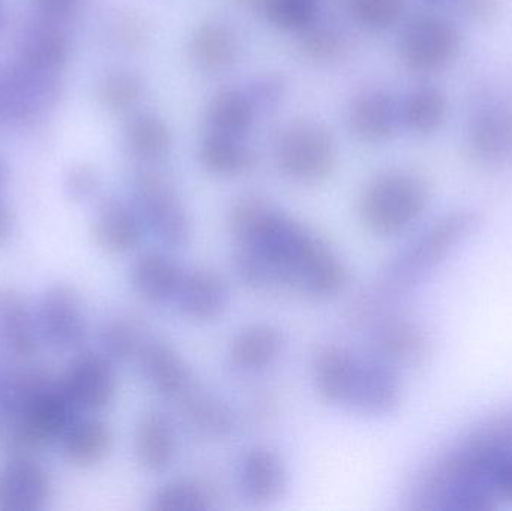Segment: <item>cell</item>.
Returning a JSON list of instances; mask_svg holds the SVG:
<instances>
[{"label": "cell", "instance_id": "44dd1931", "mask_svg": "<svg viewBox=\"0 0 512 511\" xmlns=\"http://www.w3.org/2000/svg\"><path fill=\"white\" fill-rule=\"evenodd\" d=\"M146 231V225L135 206L120 201L105 203L93 222L96 243L111 254L134 251Z\"/></svg>", "mask_w": 512, "mask_h": 511}, {"label": "cell", "instance_id": "d6986e66", "mask_svg": "<svg viewBox=\"0 0 512 511\" xmlns=\"http://www.w3.org/2000/svg\"><path fill=\"white\" fill-rule=\"evenodd\" d=\"M50 477L29 458H14L0 470V510H39L50 497Z\"/></svg>", "mask_w": 512, "mask_h": 511}, {"label": "cell", "instance_id": "d4e9b609", "mask_svg": "<svg viewBox=\"0 0 512 511\" xmlns=\"http://www.w3.org/2000/svg\"><path fill=\"white\" fill-rule=\"evenodd\" d=\"M180 401L186 422L203 437L225 440L236 431L237 416L233 408L213 393L191 389Z\"/></svg>", "mask_w": 512, "mask_h": 511}, {"label": "cell", "instance_id": "9c48e42d", "mask_svg": "<svg viewBox=\"0 0 512 511\" xmlns=\"http://www.w3.org/2000/svg\"><path fill=\"white\" fill-rule=\"evenodd\" d=\"M230 288L227 281L215 270L194 267L183 272L171 305L186 320L209 324L224 317L230 306Z\"/></svg>", "mask_w": 512, "mask_h": 511}, {"label": "cell", "instance_id": "e0dca14e", "mask_svg": "<svg viewBox=\"0 0 512 511\" xmlns=\"http://www.w3.org/2000/svg\"><path fill=\"white\" fill-rule=\"evenodd\" d=\"M285 350V335L271 323L243 327L228 344L227 360L242 374H258L273 366Z\"/></svg>", "mask_w": 512, "mask_h": 511}, {"label": "cell", "instance_id": "4fadbf2b", "mask_svg": "<svg viewBox=\"0 0 512 511\" xmlns=\"http://www.w3.org/2000/svg\"><path fill=\"white\" fill-rule=\"evenodd\" d=\"M361 359L345 345L328 344L319 348L312 362V383L319 399L333 407L349 408Z\"/></svg>", "mask_w": 512, "mask_h": 511}, {"label": "cell", "instance_id": "6da1fadb", "mask_svg": "<svg viewBox=\"0 0 512 511\" xmlns=\"http://www.w3.org/2000/svg\"><path fill=\"white\" fill-rule=\"evenodd\" d=\"M227 222L245 251V279L252 290L325 300L348 288L351 272L337 252L265 198H237Z\"/></svg>", "mask_w": 512, "mask_h": 511}, {"label": "cell", "instance_id": "277c9868", "mask_svg": "<svg viewBox=\"0 0 512 511\" xmlns=\"http://www.w3.org/2000/svg\"><path fill=\"white\" fill-rule=\"evenodd\" d=\"M462 33L450 18L433 12L412 15L399 33L400 60L418 74L445 71L459 56Z\"/></svg>", "mask_w": 512, "mask_h": 511}, {"label": "cell", "instance_id": "e575fe53", "mask_svg": "<svg viewBox=\"0 0 512 511\" xmlns=\"http://www.w3.org/2000/svg\"><path fill=\"white\" fill-rule=\"evenodd\" d=\"M143 95L141 81L129 72H114L104 78L99 87L101 101L110 110L128 111L138 104Z\"/></svg>", "mask_w": 512, "mask_h": 511}, {"label": "cell", "instance_id": "30bf717a", "mask_svg": "<svg viewBox=\"0 0 512 511\" xmlns=\"http://www.w3.org/2000/svg\"><path fill=\"white\" fill-rule=\"evenodd\" d=\"M63 386L78 411L105 410L116 393L113 362L102 353H84L69 365Z\"/></svg>", "mask_w": 512, "mask_h": 511}, {"label": "cell", "instance_id": "ba28073f", "mask_svg": "<svg viewBox=\"0 0 512 511\" xmlns=\"http://www.w3.org/2000/svg\"><path fill=\"white\" fill-rule=\"evenodd\" d=\"M466 146L483 167H502L512 161V98L492 96L472 111Z\"/></svg>", "mask_w": 512, "mask_h": 511}, {"label": "cell", "instance_id": "4316f807", "mask_svg": "<svg viewBox=\"0 0 512 511\" xmlns=\"http://www.w3.org/2000/svg\"><path fill=\"white\" fill-rule=\"evenodd\" d=\"M198 159L204 170L221 177L239 176L255 167V155L239 138L209 132L201 141Z\"/></svg>", "mask_w": 512, "mask_h": 511}, {"label": "cell", "instance_id": "52a82bcc", "mask_svg": "<svg viewBox=\"0 0 512 511\" xmlns=\"http://www.w3.org/2000/svg\"><path fill=\"white\" fill-rule=\"evenodd\" d=\"M477 225L471 213H456L439 221L426 234L415 240L396 258L390 267L391 281L396 285H408L441 263L448 252L459 245Z\"/></svg>", "mask_w": 512, "mask_h": 511}, {"label": "cell", "instance_id": "7c38bea8", "mask_svg": "<svg viewBox=\"0 0 512 511\" xmlns=\"http://www.w3.org/2000/svg\"><path fill=\"white\" fill-rule=\"evenodd\" d=\"M39 335L57 350H74L86 338V320L80 299L66 285L51 287L38 312Z\"/></svg>", "mask_w": 512, "mask_h": 511}, {"label": "cell", "instance_id": "cb8c5ba5", "mask_svg": "<svg viewBox=\"0 0 512 511\" xmlns=\"http://www.w3.org/2000/svg\"><path fill=\"white\" fill-rule=\"evenodd\" d=\"M240 44L236 33L221 21H206L189 42L192 62L207 72L225 71L236 63Z\"/></svg>", "mask_w": 512, "mask_h": 511}, {"label": "cell", "instance_id": "b9f144b4", "mask_svg": "<svg viewBox=\"0 0 512 511\" xmlns=\"http://www.w3.org/2000/svg\"><path fill=\"white\" fill-rule=\"evenodd\" d=\"M12 231V216L8 207L0 201V245L8 240Z\"/></svg>", "mask_w": 512, "mask_h": 511}, {"label": "cell", "instance_id": "603a6c76", "mask_svg": "<svg viewBox=\"0 0 512 511\" xmlns=\"http://www.w3.org/2000/svg\"><path fill=\"white\" fill-rule=\"evenodd\" d=\"M429 350V339L420 327L408 321H390L375 333L372 354L396 368L423 362Z\"/></svg>", "mask_w": 512, "mask_h": 511}, {"label": "cell", "instance_id": "5b68a950", "mask_svg": "<svg viewBox=\"0 0 512 511\" xmlns=\"http://www.w3.org/2000/svg\"><path fill=\"white\" fill-rule=\"evenodd\" d=\"M276 162L286 179L304 185L318 183L330 176L336 165V144L318 123H291L277 141Z\"/></svg>", "mask_w": 512, "mask_h": 511}, {"label": "cell", "instance_id": "74e56055", "mask_svg": "<svg viewBox=\"0 0 512 511\" xmlns=\"http://www.w3.org/2000/svg\"><path fill=\"white\" fill-rule=\"evenodd\" d=\"M460 14L475 24H492L501 15L502 0H454Z\"/></svg>", "mask_w": 512, "mask_h": 511}, {"label": "cell", "instance_id": "836d02e7", "mask_svg": "<svg viewBox=\"0 0 512 511\" xmlns=\"http://www.w3.org/2000/svg\"><path fill=\"white\" fill-rule=\"evenodd\" d=\"M261 9L280 30L304 32L315 24L318 0H262Z\"/></svg>", "mask_w": 512, "mask_h": 511}, {"label": "cell", "instance_id": "f35d334b", "mask_svg": "<svg viewBox=\"0 0 512 511\" xmlns=\"http://www.w3.org/2000/svg\"><path fill=\"white\" fill-rule=\"evenodd\" d=\"M99 179L96 171L87 165L72 168L66 177V191L74 200H86L98 189Z\"/></svg>", "mask_w": 512, "mask_h": 511}, {"label": "cell", "instance_id": "8992f818", "mask_svg": "<svg viewBox=\"0 0 512 511\" xmlns=\"http://www.w3.org/2000/svg\"><path fill=\"white\" fill-rule=\"evenodd\" d=\"M135 209L146 230L165 248H182L192 236V222L170 177L158 171L141 174L135 183Z\"/></svg>", "mask_w": 512, "mask_h": 511}, {"label": "cell", "instance_id": "ee69618b", "mask_svg": "<svg viewBox=\"0 0 512 511\" xmlns=\"http://www.w3.org/2000/svg\"><path fill=\"white\" fill-rule=\"evenodd\" d=\"M3 23H5V8H3V2L0 0V29H2Z\"/></svg>", "mask_w": 512, "mask_h": 511}, {"label": "cell", "instance_id": "1f68e13d", "mask_svg": "<svg viewBox=\"0 0 512 511\" xmlns=\"http://www.w3.org/2000/svg\"><path fill=\"white\" fill-rule=\"evenodd\" d=\"M171 132L159 117L143 114L129 123L126 143L137 158L143 161H159L171 149Z\"/></svg>", "mask_w": 512, "mask_h": 511}, {"label": "cell", "instance_id": "d590c367", "mask_svg": "<svg viewBox=\"0 0 512 511\" xmlns=\"http://www.w3.org/2000/svg\"><path fill=\"white\" fill-rule=\"evenodd\" d=\"M406 0H351V11L361 26L385 30L394 26L405 12Z\"/></svg>", "mask_w": 512, "mask_h": 511}, {"label": "cell", "instance_id": "8fae6325", "mask_svg": "<svg viewBox=\"0 0 512 511\" xmlns=\"http://www.w3.org/2000/svg\"><path fill=\"white\" fill-rule=\"evenodd\" d=\"M236 482L240 494L251 503H273L285 494L288 468L271 447H249L237 459Z\"/></svg>", "mask_w": 512, "mask_h": 511}, {"label": "cell", "instance_id": "5bb4252c", "mask_svg": "<svg viewBox=\"0 0 512 511\" xmlns=\"http://www.w3.org/2000/svg\"><path fill=\"white\" fill-rule=\"evenodd\" d=\"M400 396L396 368L373 354L363 357L349 410L364 417L388 416L396 410Z\"/></svg>", "mask_w": 512, "mask_h": 511}, {"label": "cell", "instance_id": "ffe728a7", "mask_svg": "<svg viewBox=\"0 0 512 511\" xmlns=\"http://www.w3.org/2000/svg\"><path fill=\"white\" fill-rule=\"evenodd\" d=\"M185 267L164 251H147L132 266L131 279L137 293L152 305H171Z\"/></svg>", "mask_w": 512, "mask_h": 511}, {"label": "cell", "instance_id": "d6a6232c", "mask_svg": "<svg viewBox=\"0 0 512 511\" xmlns=\"http://www.w3.org/2000/svg\"><path fill=\"white\" fill-rule=\"evenodd\" d=\"M146 339L140 327L125 318L107 321L99 333L102 354H105L111 362H128V360L137 359Z\"/></svg>", "mask_w": 512, "mask_h": 511}, {"label": "cell", "instance_id": "3957f363", "mask_svg": "<svg viewBox=\"0 0 512 511\" xmlns=\"http://www.w3.org/2000/svg\"><path fill=\"white\" fill-rule=\"evenodd\" d=\"M429 198V185L420 174L388 170L364 186L358 213L370 233L378 237H397L420 221L429 206Z\"/></svg>", "mask_w": 512, "mask_h": 511}, {"label": "cell", "instance_id": "8d00e7d4", "mask_svg": "<svg viewBox=\"0 0 512 511\" xmlns=\"http://www.w3.org/2000/svg\"><path fill=\"white\" fill-rule=\"evenodd\" d=\"M301 50L315 62H334L345 51V39L336 30L312 26L304 30Z\"/></svg>", "mask_w": 512, "mask_h": 511}, {"label": "cell", "instance_id": "ab89813d", "mask_svg": "<svg viewBox=\"0 0 512 511\" xmlns=\"http://www.w3.org/2000/svg\"><path fill=\"white\" fill-rule=\"evenodd\" d=\"M489 480L495 494L512 501V452L505 453L493 465Z\"/></svg>", "mask_w": 512, "mask_h": 511}, {"label": "cell", "instance_id": "7bdbcfd3", "mask_svg": "<svg viewBox=\"0 0 512 511\" xmlns=\"http://www.w3.org/2000/svg\"><path fill=\"white\" fill-rule=\"evenodd\" d=\"M6 179H8V168H6L5 162L0 159V191L5 186Z\"/></svg>", "mask_w": 512, "mask_h": 511}, {"label": "cell", "instance_id": "484cf974", "mask_svg": "<svg viewBox=\"0 0 512 511\" xmlns=\"http://www.w3.org/2000/svg\"><path fill=\"white\" fill-rule=\"evenodd\" d=\"M60 440L66 458L78 467L101 464L113 449V432L96 419L75 420Z\"/></svg>", "mask_w": 512, "mask_h": 511}, {"label": "cell", "instance_id": "83f0119b", "mask_svg": "<svg viewBox=\"0 0 512 511\" xmlns=\"http://www.w3.org/2000/svg\"><path fill=\"white\" fill-rule=\"evenodd\" d=\"M448 98L433 84L415 87L402 104V122L414 134L433 135L447 122Z\"/></svg>", "mask_w": 512, "mask_h": 511}, {"label": "cell", "instance_id": "7402d4cb", "mask_svg": "<svg viewBox=\"0 0 512 511\" xmlns=\"http://www.w3.org/2000/svg\"><path fill=\"white\" fill-rule=\"evenodd\" d=\"M38 321L23 297L0 288V341L18 359L27 360L38 350Z\"/></svg>", "mask_w": 512, "mask_h": 511}, {"label": "cell", "instance_id": "9a60e30c", "mask_svg": "<svg viewBox=\"0 0 512 511\" xmlns=\"http://www.w3.org/2000/svg\"><path fill=\"white\" fill-rule=\"evenodd\" d=\"M141 374L158 395L182 399L192 389V374L185 359L161 339H146L137 356Z\"/></svg>", "mask_w": 512, "mask_h": 511}, {"label": "cell", "instance_id": "4dcf8cb0", "mask_svg": "<svg viewBox=\"0 0 512 511\" xmlns=\"http://www.w3.org/2000/svg\"><path fill=\"white\" fill-rule=\"evenodd\" d=\"M213 495L206 485L192 479H177L162 485L150 498L155 511H207L213 509Z\"/></svg>", "mask_w": 512, "mask_h": 511}, {"label": "cell", "instance_id": "2e32d148", "mask_svg": "<svg viewBox=\"0 0 512 511\" xmlns=\"http://www.w3.org/2000/svg\"><path fill=\"white\" fill-rule=\"evenodd\" d=\"M402 120V105L387 90L373 89L355 96L349 105L348 125L364 143H384Z\"/></svg>", "mask_w": 512, "mask_h": 511}, {"label": "cell", "instance_id": "7a4b0ae2", "mask_svg": "<svg viewBox=\"0 0 512 511\" xmlns=\"http://www.w3.org/2000/svg\"><path fill=\"white\" fill-rule=\"evenodd\" d=\"M78 408L62 380L36 365H24L0 381V441L14 458H29L63 437Z\"/></svg>", "mask_w": 512, "mask_h": 511}, {"label": "cell", "instance_id": "f546056e", "mask_svg": "<svg viewBox=\"0 0 512 511\" xmlns=\"http://www.w3.org/2000/svg\"><path fill=\"white\" fill-rule=\"evenodd\" d=\"M68 56L69 42L65 33L57 27L41 24L24 36L20 62L42 71L54 72L65 65Z\"/></svg>", "mask_w": 512, "mask_h": 511}, {"label": "cell", "instance_id": "60d3db41", "mask_svg": "<svg viewBox=\"0 0 512 511\" xmlns=\"http://www.w3.org/2000/svg\"><path fill=\"white\" fill-rule=\"evenodd\" d=\"M80 0H38L39 9L51 20H62L74 14Z\"/></svg>", "mask_w": 512, "mask_h": 511}, {"label": "cell", "instance_id": "f1b7e54d", "mask_svg": "<svg viewBox=\"0 0 512 511\" xmlns=\"http://www.w3.org/2000/svg\"><path fill=\"white\" fill-rule=\"evenodd\" d=\"M255 120L254 99L240 90H224L215 96L207 113L210 132L242 140Z\"/></svg>", "mask_w": 512, "mask_h": 511}, {"label": "cell", "instance_id": "bcb514c9", "mask_svg": "<svg viewBox=\"0 0 512 511\" xmlns=\"http://www.w3.org/2000/svg\"><path fill=\"white\" fill-rule=\"evenodd\" d=\"M0 381H2V377H0Z\"/></svg>", "mask_w": 512, "mask_h": 511}, {"label": "cell", "instance_id": "f6af8a7d", "mask_svg": "<svg viewBox=\"0 0 512 511\" xmlns=\"http://www.w3.org/2000/svg\"><path fill=\"white\" fill-rule=\"evenodd\" d=\"M427 2L439 3V2H444V0H427Z\"/></svg>", "mask_w": 512, "mask_h": 511}, {"label": "cell", "instance_id": "ac0fdd59", "mask_svg": "<svg viewBox=\"0 0 512 511\" xmlns=\"http://www.w3.org/2000/svg\"><path fill=\"white\" fill-rule=\"evenodd\" d=\"M135 459L149 471L159 474L174 464L179 452V435L173 420L161 411H149L138 419L132 438Z\"/></svg>", "mask_w": 512, "mask_h": 511}]
</instances>
